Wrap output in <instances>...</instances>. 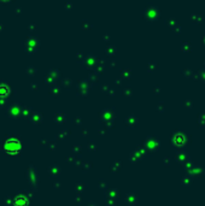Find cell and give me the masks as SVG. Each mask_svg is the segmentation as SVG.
<instances>
[{"label": "cell", "mask_w": 205, "mask_h": 206, "mask_svg": "<svg viewBox=\"0 0 205 206\" xmlns=\"http://www.w3.org/2000/svg\"><path fill=\"white\" fill-rule=\"evenodd\" d=\"M161 16L159 10L156 6H150L145 10V19L147 22H156Z\"/></svg>", "instance_id": "obj_1"}, {"label": "cell", "mask_w": 205, "mask_h": 206, "mask_svg": "<svg viewBox=\"0 0 205 206\" xmlns=\"http://www.w3.org/2000/svg\"><path fill=\"white\" fill-rule=\"evenodd\" d=\"M187 142V135L182 131H178L172 135V143L175 146H182Z\"/></svg>", "instance_id": "obj_2"}, {"label": "cell", "mask_w": 205, "mask_h": 206, "mask_svg": "<svg viewBox=\"0 0 205 206\" xmlns=\"http://www.w3.org/2000/svg\"><path fill=\"white\" fill-rule=\"evenodd\" d=\"M189 19L193 24H203L204 23V16L201 13H192L189 16Z\"/></svg>", "instance_id": "obj_3"}, {"label": "cell", "mask_w": 205, "mask_h": 206, "mask_svg": "<svg viewBox=\"0 0 205 206\" xmlns=\"http://www.w3.org/2000/svg\"><path fill=\"white\" fill-rule=\"evenodd\" d=\"M180 51L184 52V53H191L192 52V44L188 42V41L182 42L181 46H180Z\"/></svg>", "instance_id": "obj_4"}, {"label": "cell", "mask_w": 205, "mask_h": 206, "mask_svg": "<svg viewBox=\"0 0 205 206\" xmlns=\"http://www.w3.org/2000/svg\"><path fill=\"white\" fill-rule=\"evenodd\" d=\"M182 72H184V75H185L186 78H193V80H197V78H198V75L194 74L189 68H185Z\"/></svg>", "instance_id": "obj_5"}, {"label": "cell", "mask_w": 205, "mask_h": 206, "mask_svg": "<svg viewBox=\"0 0 205 206\" xmlns=\"http://www.w3.org/2000/svg\"><path fill=\"white\" fill-rule=\"evenodd\" d=\"M165 24H167V27H169L170 29H172L175 25L178 24V22H176V18H174V17H171V18H168L167 19V22H165Z\"/></svg>", "instance_id": "obj_6"}, {"label": "cell", "mask_w": 205, "mask_h": 206, "mask_svg": "<svg viewBox=\"0 0 205 206\" xmlns=\"http://www.w3.org/2000/svg\"><path fill=\"white\" fill-rule=\"evenodd\" d=\"M198 122H199V126H200V127H205V113H201V114L199 116Z\"/></svg>", "instance_id": "obj_7"}, {"label": "cell", "mask_w": 205, "mask_h": 206, "mask_svg": "<svg viewBox=\"0 0 205 206\" xmlns=\"http://www.w3.org/2000/svg\"><path fill=\"white\" fill-rule=\"evenodd\" d=\"M184 106H185L186 109H192V107H193V101L189 100V99H186V100L184 101Z\"/></svg>", "instance_id": "obj_8"}, {"label": "cell", "mask_w": 205, "mask_h": 206, "mask_svg": "<svg viewBox=\"0 0 205 206\" xmlns=\"http://www.w3.org/2000/svg\"><path fill=\"white\" fill-rule=\"evenodd\" d=\"M198 77H199V80H200L201 82H204V83H205V69H204V70H201L200 72H198Z\"/></svg>", "instance_id": "obj_9"}, {"label": "cell", "mask_w": 205, "mask_h": 206, "mask_svg": "<svg viewBox=\"0 0 205 206\" xmlns=\"http://www.w3.org/2000/svg\"><path fill=\"white\" fill-rule=\"evenodd\" d=\"M172 32H174L175 34H180V33H181V27H180L179 24H176V25L172 28Z\"/></svg>", "instance_id": "obj_10"}, {"label": "cell", "mask_w": 205, "mask_h": 206, "mask_svg": "<svg viewBox=\"0 0 205 206\" xmlns=\"http://www.w3.org/2000/svg\"><path fill=\"white\" fill-rule=\"evenodd\" d=\"M203 44H204V46H205V34L203 35Z\"/></svg>", "instance_id": "obj_11"}, {"label": "cell", "mask_w": 205, "mask_h": 206, "mask_svg": "<svg viewBox=\"0 0 205 206\" xmlns=\"http://www.w3.org/2000/svg\"><path fill=\"white\" fill-rule=\"evenodd\" d=\"M204 66H205V58H204Z\"/></svg>", "instance_id": "obj_12"}]
</instances>
